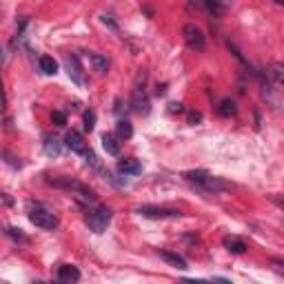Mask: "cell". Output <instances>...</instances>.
<instances>
[{"mask_svg": "<svg viewBox=\"0 0 284 284\" xmlns=\"http://www.w3.org/2000/svg\"><path fill=\"white\" fill-rule=\"evenodd\" d=\"M47 184L54 189H63V191H71L74 195H78V198H82L85 202H96L98 195L94 189H89L87 184L78 182V180L74 178H67V175H56V178H47Z\"/></svg>", "mask_w": 284, "mask_h": 284, "instance_id": "cell-1", "label": "cell"}, {"mask_svg": "<svg viewBox=\"0 0 284 284\" xmlns=\"http://www.w3.org/2000/svg\"><path fill=\"white\" fill-rule=\"evenodd\" d=\"M29 222L36 224L38 229H43V231H54V229H58L60 226L58 213L47 209V206L40 204V202H36V204L29 202Z\"/></svg>", "mask_w": 284, "mask_h": 284, "instance_id": "cell-2", "label": "cell"}, {"mask_svg": "<svg viewBox=\"0 0 284 284\" xmlns=\"http://www.w3.org/2000/svg\"><path fill=\"white\" fill-rule=\"evenodd\" d=\"M111 218H113L111 209H109V206H105V204L91 206V209H87V213H85L87 226H89L94 233H105L107 226H109V222H111Z\"/></svg>", "mask_w": 284, "mask_h": 284, "instance_id": "cell-3", "label": "cell"}, {"mask_svg": "<svg viewBox=\"0 0 284 284\" xmlns=\"http://www.w3.org/2000/svg\"><path fill=\"white\" fill-rule=\"evenodd\" d=\"M136 213L142 215V218H151V220H178V218H182L180 211L164 209V206H138Z\"/></svg>", "mask_w": 284, "mask_h": 284, "instance_id": "cell-4", "label": "cell"}, {"mask_svg": "<svg viewBox=\"0 0 284 284\" xmlns=\"http://www.w3.org/2000/svg\"><path fill=\"white\" fill-rule=\"evenodd\" d=\"M65 69H67V74H69V78L74 80L78 87L87 85V76H85V71H82L80 58L76 54H71V56H67L65 58Z\"/></svg>", "mask_w": 284, "mask_h": 284, "instance_id": "cell-5", "label": "cell"}, {"mask_svg": "<svg viewBox=\"0 0 284 284\" xmlns=\"http://www.w3.org/2000/svg\"><path fill=\"white\" fill-rule=\"evenodd\" d=\"M182 36H184V40H187V45L193 51H204L206 47V43H204V36L202 32H200L195 25H184V29H182Z\"/></svg>", "mask_w": 284, "mask_h": 284, "instance_id": "cell-6", "label": "cell"}, {"mask_svg": "<svg viewBox=\"0 0 284 284\" xmlns=\"http://www.w3.org/2000/svg\"><path fill=\"white\" fill-rule=\"evenodd\" d=\"M65 147H67V149H71L74 153H82V156H85V153L89 151V149H87L85 138H82L78 131H74V129L65 133Z\"/></svg>", "mask_w": 284, "mask_h": 284, "instance_id": "cell-7", "label": "cell"}, {"mask_svg": "<svg viewBox=\"0 0 284 284\" xmlns=\"http://www.w3.org/2000/svg\"><path fill=\"white\" fill-rule=\"evenodd\" d=\"M118 171L122 175H138L142 171V167L136 158H122L120 162H118Z\"/></svg>", "mask_w": 284, "mask_h": 284, "instance_id": "cell-8", "label": "cell"}, {"mask_svg": "<svg viewBox=\"0 0 284 284\" xmlns=\"http://www.w3.org/2000/svg\"><path fill=\"white\" fill-rule=\"evenodd\" d=\"M158 255L162 257L164 262H169L171 266L180 268V271H184V268H187V260H184L182 255H178V253H173V251H164V249H158Z\"/></svg>", "mask_w": 284, "mask_h": 284, "instance_id": "cell-9", "label": "cell"}, {"mask_svg": "<svg viewBox=\"0 0 284 284\" xmlns=\"http://www.w3.org/2000/svg\"><path fill=\"white\" fill-rule=\"evenodd\" d=\"M58 280L60 282H78L80 280V271L71 264H63L58 268Z\"/></svg>", "mask_w": 284, "mask_h": 284, "instance_id": "cell-10", "label": "cell"}, {"mask_svg": "<svg viewBox=\"0 0 284 284\" xmlns=\"http://www.w3.org/2000/svg\"><path fill=\"white\" fill-rule=\"evenodd\" d=\"M45 153L51 158H58L63 153V142L56 136H45Z\"/></svg>", "mask_w": 284, "mask_h": 284, "instance_id": "cell-11", "label": "cell"}, {"mask_svg": "<svg viewBox=\"0 0 284 284\" xmlns=\"http://www.w3.org/2000/svg\"><path fill=\"white\" fill-rule=\"evenodd\" d=\"M222 244L226 246V251L235 253V255H242V253L246 251V244L240 240V237H235V235H226L224 240H222Z\"/></svg>", "mask_w": 284, "mask_h": 284, "instance_id": "cell-12", "label": "cell"}, {"mask_svg": "<svg viewBox=\"0 0 284 284\" xmlns=\"http://www.w3.org/2000/svg\"><path fill=\"white\" fill-rule=\"evenodd\" d=\"M257 80H260V91H262V96H264L266 100L271 102L273 107H275V109H280V98H277L275 94H273V87L268 85V82H266L264 78H262L260 74H257Z\"/></svg>", "mask_w": 284, "mask_h": 284, "instance_id": "cell-13", "label": "cell"}, {"mask_svg": "<svg viewBox=\"0 0 284 284\" xmlns=\"http://www.w3.org/2000/svg\"><path fill=\"white\" fill-rule=\"evenodd\" d=\"M38 69L43 71L45 76H56V71H58V63H56L51 56H40L38 58Z\"/></svg>", "mask_w": 284, "mask_h": 284, "instance_id": "cell-14", "label": "cell"}, {"mask_svg": "<svg viewBox=\"0 0 284 284\" xmlns=\"http://www.w3.org/2000/svg\"><path fill=\"white\" fill-rule=\"evenodd\" d=\"M102 147H105V151L109 153V156H118V153H120V142H118V138L111 136V133H105V136H102Z\"/></svg>", "mask_w": 284, "mask_h": 284, "instance_id": "cell-15", "label": "cell"}, {"mask_svg": "<svg viewBox=\"0 0 284 284\" xmlns=\"http://www.w3.org/2000/svg\"><path fill=\"white\" fill-rule=\"evenodd\" d=\"M133 107L140 113H149V100L144 96V89H133Z\"/></svg>", "mask_w": 284, "mask_h": 284, "instance_id": "cell-16", "label": "cell"}, {"mask_svg": "<svg viewBox=\"0 0 284 284\" xmlns=\"http://www.w3.org/2000/svg\"><path fill=\"white\" fill-rule=\"evenodd\" d=\"M184 178H187L191 184H195L198 189H204L206 180H209L211 175L206 173V171H187V173H184Z\"/></svg>", "mask_w": 284, "mask_h": 284, "instance_id": "cell-17", "label": "cell"}, {"mask_svg": "<svg viewBox=\"0 0 284 284\" xmlns=\"http://www.w3.org/2000/svg\"><path fill=\"white\" fill-rule=\"evenodd\" d=\"M89 60L94 63V67H96V71L100 76H105L107 71H109V58L107 56H100V54H91L89 56Z\"/></svg>", "mask_w": 284, "mask_h": 284, "instance_id": "cell-18", "label": "cell"}, {"mask_svg": "<svg viewBox=\"0 0 284 284\" xmlns=\"http://www.w3.org/2000/svg\"><path fill=\"white\" fill-rule=\"evenodd\" d=\"M116 131H118V138H122V140H129V138L133 136V127L127 118H120V120H118Z\"/></svg>", "mask_w": 284, "mask_h": 284, "instance_id": "cell-19", "label": "cell"}, {"mask_svg": "<svg viewBox=\"0 0 284 284\" xmlns=\"http://www.w3.org/2000/svg\"><path fill=\"white\" fill-rule=\"evenodd\" d=\"M204 9L211 14V16H215V18L224 14V5H222L220 0H204Z\"/></svg>", "mask_w": 284, "mask_h": 284, "instance_id": "cell-20", "label": "cell"}, {"mask_svg": "<svg viewBox=\"0 0 284 284\" xmlns=\"http://www.w3.org/2000/svg\"><path fill=\"white\" fill-rule=\"evenodd\" d=\"M235 111H237V107H235V102L233 100H222L220 102V107H218V113L220 116H224V118H229V116H235Z\"/></svg>", "mask_w": 284, "mask_h": 284, "instance_id": "cell-21", "label": "cell"}, {"mask_svg": "<svg viewBox=\"0 0 284 284\" xmlns=\"http://www.w3.org/2000/svg\"><path fill=\"white\" fill-rule=\"evenodd\" d=\"M5 235L12 237L14 242H20V244H27V235H25L20 229H16V226H5Z\"/></svg>", "mask_w": 284, "mask_h": 284, "instance_id": "cell-22", "label": "cell"}, {"mask_svg": "<svg viewBox=\"0 0 284 284\" xmlns=\"http://www.w3.org/2000/svg\"><path fill=\"white\" fill-rule=\"evenodd\" d=\"M268 74H271V78L277 82V85H282L284 87V65L282 63H273L271 65V71H268Z\"/></svg>", "mask_w": 284, "mask_h": 284, "instance_id": "cell-23", "label": "cell"}, {"mask_svg": "<svg viewBox=\"0 0 284 284\" xmlns=\"http://www.w3.org/2000/svg\"><path fill=\"white\" fill-rule=\"evenodd\" d=\"M3 158H5V162H7L12 169H20V167H23V162H20L16 156H12L9 151H3Z\"/></svg>", "mask_w": 284, "mask_h": 284, "instance_id": "cell-24", "label": "cell"}, {"mask_svg": "<svg viewBox=\"0 0 284 284\" xmlns=\"http://www.w3.org/2000/svg\"><path fill=\"white\" fill-rule=\"evenodd\" d=\"M94 127H96V113L94 111H85V129L87 131H94Z\"/></svg>", "mask_w": 284, "mask_h": 284, "instance_id": "cell-25", "label": "cell"}, {"mask_svg": "<svg viewBox=\"0 0 284 284\" xmlns=\"http://www.w3.org/2000/svg\"><path fill=\"white\" fill-rule=\"evenodd\" d=\"M51 120H54L58 127H65L67 125V116H65L63 111H54V113H51Z\"/></svg>", "mask_w": 284, "mask_h": 284, "instance_id": "cell-26", "label": "cell"}, {"mask_svg": "<svg viewBox=\"0 0 284 284\" xmlns=\"http://www.w3.org/2000/svg\"><path fill=\"white\" fill-rule=\"evenodd\" d=\"M85 158H87V164H89V167H94V169H100V162H98V158H96V153H94V151H91V149H89V151H87V153H85Z\"/></svg>", "mask_w": 284, "mask_h": 284, "instance_id": "cell-27", "label": "cell"}, {"mask_svg": "<svg viewBox=\"0 0 284 284\" xmlns=\"http://www.w3.org/2000/svg\"><path fill=\"white\" fill-rule=\"evenodd\" d=\"M226 47H229L231 51H233V56H235V58H237V60H240V63H244V56H242V54H240V49H237V47H235V45H233V43H231V40H229V43H226Z\"/></svg>", "mask_w": 284, "mask_h": 284, "instance_id": "cell-28", "label": "cell"}, {"mask_svg": "<svg viewBox=\"0 0 284 284\" xmlns=\"http://www.w3.org/2000/svg\"><path fill=\"white\" fill-rule=\"evenodd\" d=\"M100 20H102V23H105L109 29H113V32H118V25L111 20V16H107V14H105V16H100Z\"/></svg>", "mask_w": 284, "mask_h": 284, "instance_id": "cell-29", "label": "cell"}, {"mask_svg": "<svg viewBox=\"0 0 284 284\" xmlns=\"http://www.w3.org/2000/svg\"><path fill=\"white\" fill-rule=\"evenodd\" d=\"M184 107L180 102H169V113H182Z\"/></svg>", "mask_w": 284, "mask_h": 284, "instance_id": "cell-30", "label": "cell"}, {"mask_svg": "<svg viewBox=\"0 0 284 284\" xmlns=\"http://www.w3.org/2000/svg\"><path fill=\"white\" fill-rule=\"evenodd\" d=\"M202 120V113H198V111H189V122L191 125H195V122H200Z\"/></svg>", "mask_w": 284, "mask_h": 284, "instance_id": "cell-31", "label": "cell"}, {"mask_svg": "<svg viewBox=\"0 0 284 284\" xmlns=\"http://www.w3.org/2000/svg\"><path fill=\"white\" fill-rule=\"evenodd\" d=\"M122 111H127V102H122V100H116V113L120 116Z\"/></svg>", "mask_w": 284, "mask_h": 284, "instance_id": "cell-32", "label": "cell"}, {"mask_svg": "<svg viewBox=\"0 0 284 284\" xmlns=\"http://www.w3.org/2000/svg\"><path fill=\"white\" fill-rule=\"evenodd\" d=\"M273 264H275V271L280 273V275H284V262L282 260H273Z\"/></svg>", "mask_w": 284, "mask_h": 284, "instance_id": "cell-33", "label": "cell"}, {"mask_svg": "<svg viewBox=\"0 0 284 284\" xmlns=\"http://www.w3.org/2000/svg\"><path fill=\"white\" fill-rule=\"evenodd\" d=\"M189 5L195 9H204V0H189Z\"/></svg>", "mask_w": 284, "mask_h": 284, "instance_id": "cell-34", "label": "cell"}, {"mask_svg": "<svg viewBox=\"0 0 284 284\" xmlns=\"http://www.w3.org/2000/svg\"><path fill=\"white\" fill-rule=\"evenodd\" d=\"M275 5H280V7H284V0H273Z\"/></svg>", "mask_w": 284, "mask_h": 284, "instance_id": "cell-35", "label": "cell"}, {"mask_svg": "<svg viewBox=\"0 0 284 284\" xmlns=\"http://www.w3.org/2000/svg\"><path fill=\"white\" fill-rule=\"evenodd\" d=\"M277 204H280V206H282V209H284V200H277Z\"/></svg>", "mask_w": 284, "mask_h": 284, "instance_id": "cell-36", "label": "cell"}]
</instances>
